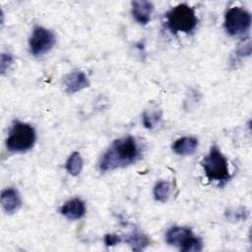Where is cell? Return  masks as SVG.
Returning <instances> with one entry per match:
<instances>
[{"mask_svg":"<svg viewBox=\"0 0 252 252\" xmlns=\"http://www.w3.org/2000/svg\"><path fill=\"white\" fill-rule=\"evenodd\" d=\"M90 86V82L86 74L82 71H72L63 79L64 91L67 94L78 93Z\"/></svg>","mask_w":252,"mask_h":252,"instance_id":"ba28073f","label":"cell"},{"mask_svg":"<svg viewBox=\"0 0 252 252\" xmlns=\"http://www.w3.org/2000/svg\"><path fill=\"white\" fill-rule=\"evenodd\" d=\"M14 58L11 53H2L1 59H0V71L1 74H5V72L10 68V66L13 64Z\"/></svg>","mask_w":252,"mask_h":252,"instance_id":"ac0fdd59","label":"cell"},{"mask_svg":"<svg viewBox=\"0 0 252 252\" xmlns=\"http://www.w3.org/2000/svg\"><path fill=\"white\" fill-rule=\"evenodd\" d=\"M165 23L171 32L189 33L196 29L198 19L193 8L186 4H179L166 13Z\"/></svg>","mask_w":252,"mask_h":252,"instance_id":"3957f363","label":"cell"},{"mask_svg":"<svg viewBox=\"0 0 252 252\" xmlns=\"http://www.w3.org/2000/svg\"><path fill=\"white\" fill-rule=\"evenodd\" d=\"M122 240H123L122 237L115 233H108V234H105V236H104V243L108 247L117 245L120 242H122Z\"/></svg>","mask_w":252,"mask_h":252,"instance_id":"d6986e66","label":"cell"},{"mask_svg":"<svg viewBox=\"0 0 252 252\" xmlns=\"http://www.w3.org/2000/svg\"><path fill=\"white\" fill-rule=\"evenodd\" d=\"M1 205L7 214H14L22 207V200L19 192L12 187L6 188L1 192Z\"/></svg>","mask_w":252,"mask_h":252,"instance_id":"9c48e42d","label":"cell"},{"mask_svg":"<svg viewBox=\"0 0 252 252\" xmlns=\"http://www.w3.org/2000/svg\"><path fill=\"white\" fill-rule=\"evenodd\" d=\"M201 165L210 181H217L222 185L231 177L227 159L217 146L211 148L209 154L201 161Z\"/></svg>","mask_w":252,"mask_h":252,"instance_id":"7a4b0ae2","label":"cell"},{"mask_svg":"<svg viewBox=\"0 0 252 252\" xmlns=\"http://www.w3.org/2000/svg\"><path fill=\"white\" fill-rule=\"evenodd\" d=\"M171 193L170 183L164 180L158 181L154 187V197L157 201L164 203L168 200Z\"/></svg>","mask_w":252,"mask_h":252,"instance_id":"9a60e30c","label":"cell"},{"mask_svg":"<svg viewBox=\"0 0 252 252\" xmlns=\"http://www.w3.org/2000/svg\"><path fill=\"white\" fill-rule=\"evenodd\" d=\"M160 117H161V112L159 110L155 109V110L145 111L143 113V124L146 128L152 129L159 121Z\"/></svg>","mask_w":252,"mask_h":252,"instance_id":"2e32d148","label":"cell"},{"mask_svg":"<svg viewBox=\"0 0 252 252\" xmlns=\"http://www.w3.org/2000/svg\"><path fill=\"white\" fill-rule=\"evenodd\" d=\"M250 54H251V39L250 37H246L241 42L238 43L235 49V56L244 57V56H249Z\"/></svg>","mask_w":252,"mask_h":252,"instance_id":"e0dca14e","label":"cell"},{"mask_svg":"<svg viewBox=\"0 0 252 252\" xmlns=\"http://www.w3.org/2000/svg\"><path fill=\"white\" fill-rule=\"evenodd\" d=\"M36 140V134L30 124L15 120L6 139V147L12 153H26L30 151Z\"/></svg>","mask_w":252,"mask_h":252,"instance_id":"277c9868","label":"cell"},{"mask_svg":"<svg viewBox=\"0 0 252 252\" xmlns=\"http://www.w3.org/2000/svg\"><path fill=\"white\" fill-rule=\"evenodd\" d=\"M223 25L229 35L236 36L243 34L251 26V15L241 7L230 8L225 13Z\"/></svg>","mask_w":252,"mask_h":252,"instance_id":"8992f818","label":"cell"},{"mask_svg":"<svg viewBox=\"0 0 252 252\" xmlns=\"http://www.w3.org/2000/svg\"><path fill=\"white\" fill-rule=\"evenodd\" d=\"M198 145L197 138L189 136L182 137L172 144V151L179 156H191L196 152Z\"/></svg>","mask_w":252,"mask_h":252,"instance_id":"7c38bea8","label":"cell"},{"mask_svg":"<svg viewBox=\"0 0 252 252\" xmlns=\"http://www.w3.org/2000/svg\"><path fill=\"white\" fill-rule=\"evenodd\" d=\"M131 5V13L136 22H138L140 25H147L151 20V15L154 10L153 3L150 1L139 0L133 1Z\"/></svg>","mask_w":252,"mask_h":252,"instance_id":"30bf717a","label":"cell"},{"mask_svg":"<svg viewBox=\"0 0 252 252\" xmlns=\"http://www.w3.org/2000/svg\"><path fill=\"white\" fill-rule=\"evenodd\" d=\"M167 244L178 247L182 252H197L203 249L202 240L189 227L172 226L165 234Z\"/></svg>","mask_w":252,"mask_h":252,"instance_id":"5b68a950","label":"cell"},{"mask_svg":"<svg viewBox=\"0 0 252 252\" xmlns=\"http://www.w3.org/2000/svg\"><path fill=\"white\" fill-rule=\"evenodd\" d=\"M67 172L73 176H77L81 173L83 168V158L78 152H74L67 159L65 163Z\"/></svg>","mask_w":252,"mask_h":252,"instance_id":"5bb4252c","label":"cell"},{"mask_svg":"<svg viewBox=\"0 0 252 252\" xmlns=\"http://www.w3.org/2000/svg\"><path fill=\"white\" fill-rule=\"evenodd\" d=\"M125 242L133 251L139 252L150 245V239L146 234L141 232H133L125 237Z\"/></svg>","mask_w":252,"mask_h":252,"instance_id":"4fadbf2b","label":"cell"},{"mask_svg":"<svg viewBox=\"0 0 252 252\" xmlns=\"http://www.w3.org/2000/svg\"><path fill=\"white\" fill-rule=\"evenodd\" d=\"M142 157V148L133 136L116 139L104 152L98 161L100 172L111 171L120 167L128 166Z\"/></svg>","mask_w":252,"mask_h":252,"instance_id":"6da1fadb","label":"cell"},{"mask_svg":"<svg viewBox=\"0 0 252 252\" xmlns=\"http://www.w3.org/2000/svg\"><path fill=\"white\" fill-rule=\"evenodd\" d=\"M60 213L68 220H79L86 214V205L79 198H73L63 204Z\"/></svg>","mask_w":252,"mask_h":252,"instance_id":"8fae6325","label":"cell"},{"mask_svg":"<svg viewBox=\"0 0 252 252\" xmlns=\"http://www.w3.org/2000/svg\"><path fill=\"white\" fill-rule=\"evenodd\" d=\"M55 44L54 33L40 26H36L32 30V33L29 40L30 51L33 56H41L47 53Z\"/></svg>","mask_w":252,"mask_h":252,"instance_id":"52a82bcc","label":"cell"}]
</instances>
